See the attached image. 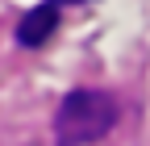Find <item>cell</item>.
<instances>
[{
  "label": "cell",
  "instance_id": "obj_1",
  "mask_svg": "<svg viewBox=\"0 0 150 146\" xmlns=\"http://www.w3.org/2000/svg\"><path fill=\"white\" fill-rule=\"evenodd\" d=\"M112 121H117V100L96 88H79L54 113V138H59V146H88L104 138Z\"/></svg>",
  "mask_w": 150,
  "mask_h": 146
},
{
  "label": "cell",
  "instance_id": "obj_2",
  "mask_svg": "<svg viewBox=\"0 0 150 146\" xmlns=\"http://www.w3.org/2000/svg\"><path fill=\"white\" fill-rule=\"evenodd\" d=\"M67 4V0H46V4H38L21 17V25H17V38H21L25 46H42L54 29H59V9Z\"/></svg>",
  "mask_w": 150,
  "mask_h": 146
}]
</instances>
